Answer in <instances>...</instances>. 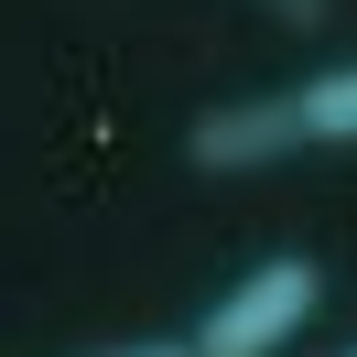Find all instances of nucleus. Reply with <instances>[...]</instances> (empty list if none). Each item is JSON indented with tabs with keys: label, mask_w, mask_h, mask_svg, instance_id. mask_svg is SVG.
<instances>
[{
	"label": "nucleus",
	"mask_w": 357,
	"mask_h": 357,
	"mask_svg": "<svg viewBox=\"0 0 357 357\" xmlns=\"http://www.w3.org/2000/svg\"><path fill=\"white\" fill-rule=\"evenodd\" d=\"M347 357H357V347H347Z\"/></svg>",
	"instance_id": "6"
},
{
	"label": "nucleus",
	"mask_w": 357,
	"mask_h": 357,
	"mask_svg": "<svg viewBox=\"0 0 357 357\" xmlns=\"http://www.w3.org/2000/svg\"><path fill=\"white\" fill-rule=\"evenodd\" d=\"M303 152V109L292 87H238V98H206L184 119V174H271V162Z\"/></svg>",
	"instance_id": "2"
},
{
	"label": "nucleus",
	"mask_w": 357,
	"mask_h": 357,
	"mask_svg": "<svg viewBox=\"0 0 357 357\" xmlns=\"http://www.w3.org/2000/svg\"><path fill=\"white\" fill-rule=\"evenodd\" d=\"M292 109H303V152H357V54L347 66H314L292 87Z\"/></svg>",
	"instance_id": "3"
},
{
	"label": "nucleus",
	"mask_w": 357,
	"mask_h": 357,
	"mask_svg": "<svg viewBox=\"0 0 357 357\" xmlns=\"http://www.w3.org/2000/svg\"><path fill=\"white\" fill-rule=\"evenodd\" d=\"M260 22H282V33H325L335 0H260Z\"/></svg>",
	"instance_id": "4"
},
{
	"label": "nucleus",
	"mask_w": 357,
	"mask_h": 357,
	"mask_svg": "<svg viewBox=\"0 0 357 357\" xmlns=\"http://www.w3.org/2000/svg\"><path fill=\"white\" fill-rule=\"evenodd\" d=\"M314 314H325V260H314V249H271V260H249L238 282L206 303V325L184 335V347L195 357H282Z\"/></svg>",
	"instance_id": "1"
},
{
	"label": "nucleus",
	"mask_w": 357,
	"mask_h": 357,
	"mask_svg": "<svg viewBox=\"0 0 357 357\" xmlns=\"http://www.w3.org/2000/svg\"><path fill=\"white\" fill-rule=\"evenodd\" d=\"M76 357H195L184 335H130V347H76Z\"/></svg>",
	"instance_id": "5"
}]
</instances>
